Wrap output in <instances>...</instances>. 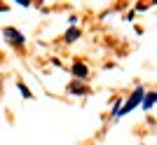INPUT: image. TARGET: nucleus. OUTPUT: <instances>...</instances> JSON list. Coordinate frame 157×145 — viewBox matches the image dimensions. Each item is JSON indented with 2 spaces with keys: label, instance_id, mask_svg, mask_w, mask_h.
Listing matches in <instances>:
<instances>
[{
  "label": "nucleus",
  "instance_id": "nucleus-7",
  "mask_svg": "<svg viewBox=\"0 0 157 145\" xmlns=\"http://www.w3.org/2000/svg\"><path fill=\"white\" fill-rule=\"evenodd\" d=\"M17 87H19V91L24 94V99H31V91L26 89V84H17Z\"/></svg>",
  "mask_w": 157,
  "mask_h": 145
},
{
  "label": "nucleus",
  "instance_id": "nucleus-2",
  "mask_svg": "<svg viewBox=\"0 0 157 145\" xmlns=\"http://www.w3.org/2000/svg\"><path fill=\"white\" fill-rule=\"evenodd\" d=\"M2 35H5V40L10 45H14V47H24V42H26V38H24L19 31H14V28H5Z\"/></svg>",
  "mask_w": 157,
  "mask_h": 145
},
{
  "label": "nucleus",
  "instance_id": "nucleus-5",
  "mask_svg": "<svg viewBox=\"0 0 157 145\" xmlns=\"http://www.w3.org/2000/svg\"><path fill=\"white\" fill-rule=\"evenodd\" d=\"M78 38H80V31H78V28H71V31L66 33V40H68V42H75Z\"/></svg>",
  "mask_w": 157,
  "mask_h": 145
},
{
  "label": "nucleus",
  "instance_id": "nucleus-3",
  "mask_svg": "<svg viewBox=\"0 0 157 145\" xmlns=\"http://www.w3.org/2000/svg\"><path fill=\"white\" fill-rule=\"evenodd\" d=\"M87 66H82V63H75V66H73V75H75V77H80V80H85L87 77Z\"/></svg>",
  "mask_w": 157,
  "mask_h": 145
},
{
  "label": "nucleus",
  "instance_id": "nucleus-6",
  "mask_svg": "<svg viewBox=\"0 0 157 145\" xmlns=\"http://www.w3.org/2000/svg\"><path fill=\"white\" fill-rule=\"evenodd\" d=\"M68 89H71L73 94H85V87H80V84H71Z\"/></svg>",
  "mask_w": 157,
  "mask_h": 145
},
{
  "label": "nucleus",
  "instance_id": "nucleus-4",
  "mask_svg": "<svg viewBox=\"0 0 157 145\" xmlns=\"http://www.w3.org/2000/svg\"><path fill=\"white\" fill-rule=\"evenodd\" d=\"M155 99H157V94H145V99L143 101H141V103H143V110H150V108L152 106H155Z\"/></svg>",
  "mask_w": 157,
  "mask_h": 145
},
{
  "label": "nucleus",
  "instance_id": "nucleus-1",
  "mask_svg": "<svg viewBox=\"0 0 157 145\" xmlns=\"http://www.w3.org/2000/svg\"><path fill=\"white\" fill-rule=\"evenodd\" d=\"M143 96H145L143 87H138L136 91H134V94H131V96H129V101L120 106V110H117V117H115V119H120V117H122V115H127V112H131V110H134V108L138 106V103H141V101H143Z\"/></svg>",
  "mask_w": 157,
  "mask_h": 145
}]
</instances>
